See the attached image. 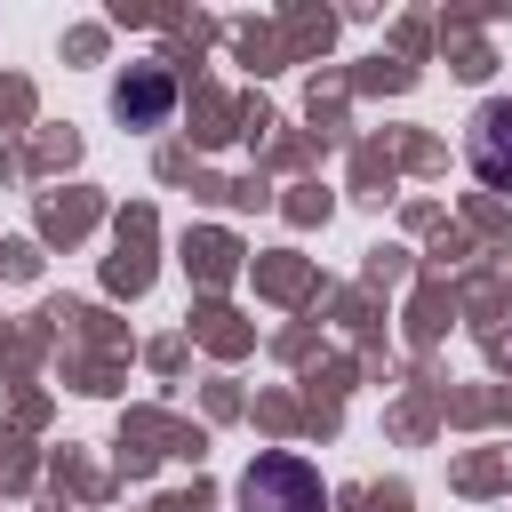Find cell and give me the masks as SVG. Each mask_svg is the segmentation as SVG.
I'll return each mask as SVG.
<instances>
[{
    "label": "cell",
    "mask_w": 512,
    "mask_h": 512,
    "mask_svg": "<svg viewBox=\"0 0 512 512\" xmlns=\"http://www.w3.org/2000/svg\"><path fill=\"white\" fill-rule=\"evenodd\" d=\"M168 96H176V88H168V72H160V64H144V72H128V80H120V96H112V104H120V120H136V128H160V120H168Z\"/></svg>",
    "instance_id": "cell-3"
},
{
    "label": "cell",
    "mask_w": 512,
    "mask_h": 512,
    "mask_svg": "<svg viewBox=\"0 0 512 512\" xmlns=\"http://www.w3.org/2000/svg\"><path fill=\"white\" fill-rule=\"evenodd\" d=\"M464 160H472L480 184L512 192V96H496V104L472 112V128H464Z\"/></svg>",
    "instance_id": "cell-2"
},
{
    "label": "cell",
    "mask_w": 512,
    "mask_h": 512,
    "mask_svg": "<svg viewBox=\"0 0 512 512\" xmlns=\"http://www.w3.org/2000/svg\"><path fill=\"white\" fill-rule=\"evenodd\" d=\"M240 512H328V488H320V472L304 456L272 448V456H256L240 472Z\"/></svg>",
    "instance_id": "cell-1"
}]
</instances>
